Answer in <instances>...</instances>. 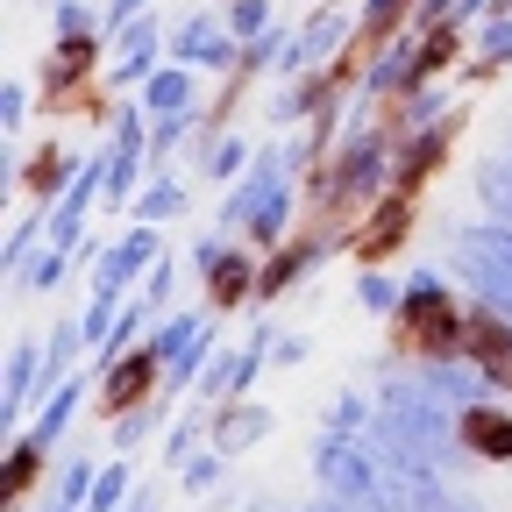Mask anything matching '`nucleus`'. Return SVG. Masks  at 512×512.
<instances>
[{
  "label": "nucleus",
  "mask_w": 512,
  "mask_h": 512,
  "mask_svg": "<svg viewBox=\"0 0 512 512\" xmlns=\"http://www.w3.org/2000/svg\"><path fill=\"white\" fill-rule=\"evenodd\" d=\"M463 427H470L477 448H498V456H512V420H498V413H470Z\"/></svg>",
  "instance_id": "f257e3e1"
}]
</instances>
